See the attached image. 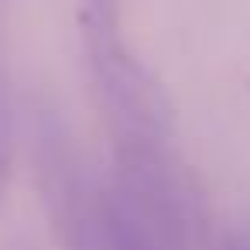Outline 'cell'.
Here are the masks:
<instances>
[{"instance_id": "obj_1", "label": "cell", "mask_w": 250, "mask_h": 250, "mask_svg": "<svg viewBox=\"0 0 250 250\" xmlns=\"http://www.w3.org/2000/svg\"><path fill=\"white\" fill-rule=\"evenodd\" d=\"M31 165L55 243L62 250H110L106 182L89 171L69 124L52 110L31 124Z\"/></svg>"}, {"instance_id": "obj_3", "label": "cell", "mask_w": 250, "mask_h": 250, "mask_svg": "<svg viewBox=\"0 0 250 250\" xmlns=\"http://www.w3.org/2000/svg\"><path fill=\"white\" fill-rule=\"evenodd\" d=\"M106 247L110 250H175L113 195L110 182H106Z\"/></svg>"}, {"instance_id": "obj_2", "label": "cell", "mask_w": 250, "mask_h": 250, "mask_svg": "<svg viewBox=\"0 0 250 250\" xmlns=\"http://www.w3.org/2000/svg\"><path fill=\"white\" fill-rule=\"evenodd\" d=\"M93 76V93L106 120V134L175 137L171 100L151 65L130 48L124 28H79Z\"/></svg>"}, {"instance_id": "obj_4", "label": "cell", "mask_w": 250, "mask_h": 250, "mask_svg": "<svg viewBox=\"0 0 250 250\" xmlns=\"http://www.w3.org/2000/svg\"><path fill=\"white\" fill-rule=\"evenodd\" d=\"M7 182H11V151H7L4 113H0V206H4V195H7Z\"/></svg>"}]
</instances>
